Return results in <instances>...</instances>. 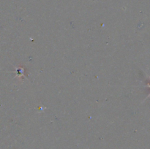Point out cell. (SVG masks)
Segmentation results:
<instances>
[{"label":"cell","instance_id":"6da1fadb","mask_svg":"<svg viewBox=\"0 0 150 149\" xmlns=\"http://www.w3.org/2000/svg\"><path fill=\"white\" fill-rule=\"evenodd\" d=\"M147 85H148V86H147V87H149V88H150V83H149L147 84Z\"/></svg>","mask_w":150,"mask_h":149}]
</instances>
